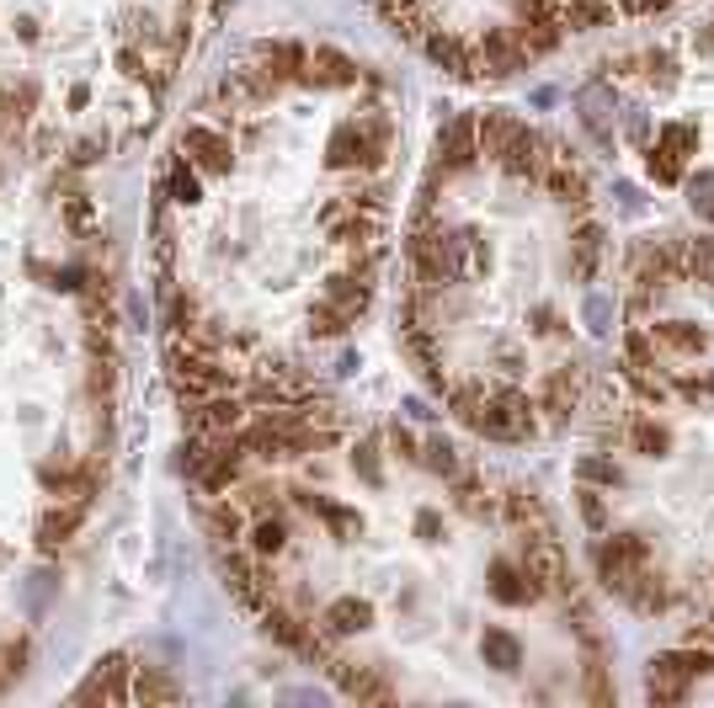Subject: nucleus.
<instances>
[{
  "mask_svg": "<svg viewBox=\"0 0 714 708\" xmlns=\"http://www.w3.org/2000/svg\"><path fill=\"white\" fill-rule=\"evenodd\" d=\"M113 325V262L86 193L0 145V687L32 656L97 507Z\"/></svg>",
  "mask_w": 714,
  "mask_h": 708,
  "instance_id": "f257e3e1",
  "label": "nucleus"
},
{
  "mask_svg": "<svg viewBox=\"0 0 714 708\" xmlns=\"http://www.w3.org/2000/svg\"><path fill=\"white\" fill-rule=\"evenodd\" d=\"M219 0H0V145L86 171L160 118Z\"/></svg>",
  "mask_w": 714,
  "mask_h": 708,
  "instance_id": "f03ea898",
  "label": "nucleus"
},
{
  "mask_svg": "<svg viewBox=\"0 0 714 708\" xmlns=\"http://www.w3.org/2000/svg\"><path fill=\"white\" fill-rule=\"evenodd\" d=\"M522 564H528V576H534L549 597H566L570 591V564H566V549L555 543V533L522 538Z\"/></svg>",
  "mask_w": 714,
  "mask_h": 708,
  "instance_id": "7ed1b4c3",
  "label": "nucleus"
},
{
  "mask_svg": "<svg viewBox=\"0 0 714 708\" xmlns=\"http://www.w3.org/2000/svg\"><path fill=\"white\" fill-rule=\"evenodd\" d=\"M581 384H587L581 363H555L549 367V373L539 378V390H534L544 421H566V415L581 405Z\"/></svg>",
  "mask_w": 714,
  "mask_h": 708,
  "instance_id": "20e7f679",
  "label": "nucleus"
},
{
  "mask_svg": "<svg viewBox=\"0 0 714 708\" xmlns=\"http://www.w3.org/2000/svg\"><path fill=\"white\" fill-rule=\"evenodd\" d=\"M640 564H645V543L635 533H624V538H614V543L597 549V570H603V581L614 591H629V581H635Z\"/></svg>",
  "mask_w": 714,
  "mask_h": 708,
  "instance_id": "39448f33",
  "label": "nucleus"
},
{
  "mask_svg": "<svg viewBox=\"0 0 714 708\" xmlns=\"http://www.w3.org/2000/svg\"><path fill=\"white\" fill-rule=\"evenodd\" d=\"M539 187L555 197L560 208H587V176L576 171L566 155H555V160H549V171L539 176Z\"/></svg>",
  "mask_w": 714,
  "mask_h": 708,
  "instance_id": "423d86ee",
  "label": "nucleus"
},
{
  "mask_svg": "<svg viewBox=\"0 0 714 708\" xmlns=\"http://www.w3.org/2000/svg\"><path fill=\"white\" fill-rule=\"evenodd\" d=\"M597 262H603V229L597 224H581L570 235V277L576 283H591L597 277Z\"/></svg>",
  "mask_w": 714,
  "mask_h": 708,
  "instance_id": "0eeeda50",
  "label": "nucleus"
},
{
  "mask_svg": "<svg viewBox=\"0 0 714 708\" xmlns=\"http://www.w3.org/2000/svg\"><path fill=\"white\" fill-rule=\"evenodd\" d=\"M651 336H656V346H666V352H704V331L698 325H688V319H662V325H651Z\"/></svg>",
  "mask_w": 714,
  "mask_h": 708,
  "instance_id": "6e6552de",
  "label": "nucleus"
},
{
  "mask_svg": "<svg viewBox=\"0 0 714 708\" xmlns=\"http://www.w3.org/2000/svg\"><path fill=\"white\" fill-rule=\"evenodd\" d=\"M645 698H651V704H683V698H688V677H683V671H672V666H662V660H651Z\"/></svg>",
  "mask_w": 714,
  "mask_h": 708,
  "instance_id": "1a4fd4ad",
  "label": "nucleus"
},
{
  "mask_svg": "<svg viewBox=\"0 0 714 708\" xmlns=\"http://www.w3.org/2000/svg\"><path fill=\"white\" fill-rule=\"evenodd\" d=\"M624 597H629V602H635L640 612H662V608H666V581L656 576V570H651V564H640Z\"/></svg>",
  "mask_w": 714,
  "mask_h": 708,
  "instance_id": "9d476101",
  "label": "nucleus"
},
{
  "mask_svg": "<svg viewBox=\"0 0 714 708\" xmlns=\"http://www.w3.org/2000/svg\"><path fill=\"white\" fill-rule=\"evenodd\" d=\"M662 666H672V671H683V677H704V671H714V656H704V650H672V656H656Z\"/></svg>",
  "mask_w": 714,
  "mask_h": 708,
  "instance_id": "9b49d317",
  "label": "nucleus"
},
{
  "mask_svg": "<svg viewBox=\"0 0 714 708\" xmlns=\"http://www.w3.org/2000/svg\"><path fill=\"white\" fill-rule=\"evenodd\" d=\"M624 352H629V363H635V367H656V336H651V331H640V325L624 336Z\"/></svg>",
  "mask_w": 714,
  "mask_h": 708,
  "instance_id": "f8f14e48",
  "label": "nucleus"
},
{
  "mask_svg": "<svg viewBox=\"0 0 714 708\" xmlns=\"http://www.w3.org/2000/svg\"><path fill=\"white\" fill-rule=\"evenodd\" d=\"M629 437H635V448H640V453H651V459H656V453H666V426H656V421H635V432H629Z\"/></svg>",
  "mask_w": 714,
  "mask_h": 708,
  "instance_id": "ddd939ff",
  "label": "nucleus"
},
{
  "mask_svg": "<svg viewBox=\"0 0 714 708\" xmlns=\"http://www.w3.org/2000/svg\"><path fill=\"white\" fill-rule=\"evenodd\" d=\"M651 176L672 187V181L683 176V160H677V155H672V149H666V145H656V149H651Z\"/></svg>",
  "mask_w": 714,
  "mask_h": 708,
  "instance_id": "4468645a",
  "label": "nucleus"
},
{
  "mask_svg": "<svg viewBox=\"0 0 714 708\" xmlns=\"http://www.w3.org/2000/svg\"><path fill=\"white\" fill-rule=\"evenodd\" d=\"M587 698L591 704H614V687H608V677H603V660L597 656L587 660Z\"/></svg>",
  "mask_w": 714,
  "mask_h": 708,
  "instance_id": "2eb2a0df",
  "label": "nucleus"
},
{
  "mask_svg": "<svg viewBox=\"0 0 714 708\" xmlns=\"http://www.w3.org/2000/svg\"><path fill=\"white\" fill-rule=\"evenodd\" d=\"M581 517H587V528H608V507H603V495L597 490H581Z\"/></svg>",
  "mask_w": 714,
  "mask_h": 708,
  "instance_id": "dca6fc26",
  "label": "nucleus"
},
{
  "mask_svg": "<svg viewBox=\"0 0 714 708\" xmlns=\"http://www.w3.org/2000/svg\"><path fill=\"white\" fill-rule=\"evenodd\" d=\"M581 474H587V480H597V485H618V480H624L608 459H587V464H581Z\"/></svg>",
  "mask_w": 714,
  "mask_h": 708,
  "instance_id": "f3484780",
  "label": "nucleus"
},
{
  "mask_svg": "<svg viewBox=\"0 0 714 708\" xmlns=\"http://www.w3.org/2000/svg\"><path fill=\"white\" fill-rule=\"evenodd\" d=\"M587 331H597V336H608V298H587Z\"/></svg>",
  "mask_w": 714,
  "mask_h": 708,
  "instance_id": "a211bd4d",
  "label": "nucleus"
},
{
  "mask_svg": "<svg viewBox=\"0 0 714 708\" xmlns=\"http://www.w3.org/2000/svg\"><path fill=\"white\" fill-rule=\"evenodd\" d=\"M683 394L688 400H714V378H683Z\"/></svg>",
  "mask_w": 714,
  "mask_h": 708,
  "instance_id": "6ab92c4d",
  "label": "nucleus"
},
{
  "mask_svg": "<svg viewBox=\"0 0 714 708\" xmlns=\"http://www.w3.org/2000/svg\"><path fill=\"white\" fill-rule=\"evenodd\" d=\"M629 11H662V6H672V0H624Z\"/></svg>",
  "mask_w": 714,
  "mask_h": 708,
  "instance_id": "aec40b11",
  "label": "nucleus"
},
{
  "mask_svg": "<svg viewBox=\"0 0 714 708\" xmlns=\"http://www.w3.org/2000/svg\"><path fill=\"white\" fill-rule=\"evenodd\" d=\"M698 187H710V193H714V176H704V181H698ZM693 203H698V208H704V214H714V197H693Z\"/></svg>",
  "mask_w": 714,
  "mask_h": 708,
  "instance_id": "412c9836",
  "label": "nucleus"
}]
</instances>
